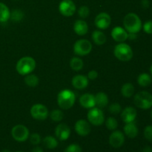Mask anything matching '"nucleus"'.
Instances as JSON below:
<instances>
[{
    "instance_id": "obj_1",
    "label": "nucleus",
    "mask_w": 152,
    "mask_h": 152,
    "mask_svg": "<svg viewBox=\"0 0 152 152\" xmlns=\"http://www.w3.org/2000/svg\"><path fill=\"white\" fill-rule=\"evenodd\" d=\"M123 25L128 33L137 34L141 31L142 27L140 18L134 13H129L124 17Z\"/></svg>"
},
{
    "instance_id": "obj_2",
    "label": "nucleus",
    "mask_w": 152,
    "mask_h": 152,
    "mask_svg": "<svg viewBox=\"0 0 152 152\" xmlns=\"http://www.w3.org/2000/svg\"><path fill=\"white\" fill-rule=\"evenodd\" d=\"M76 101V95L69 89L61 91L57 96L58 105L63 110H68L74 106Z\"/></svg>"
},
{
    "instance_id": "obj_3",
    "label": "nucleus",
    "mask_w": 152,
    "mask_h": 152,
    "mask_svg": "<svg viewBox=\"0 0 152 152\" xmlns=\"http://www.w3.org/2000/svg\"><path fill=\"white\" fill-rule=\"evenodd\" d=\"M36 61L31 56H24L17 62L16 65V71L20 75L25 76L31 74L36 68Z\"/></svg>"
},
{
    "instance_id": "obj_4",
    "label": "nucleus",
    "mask_w": 152,
    "mask_h": 152,
    "mask_svg": "<svg viewBox=\"0 0 152 152\" xmlns=\"http://www.w3.org/2000/svg\"><path fill=\"white\" fill-rule=\"evenodd\" d=\"M114 56L117 59L123 62L130 61L133 57V50L129 45L125 42H121L117 45L114 49Z\"/></svg>"
},
{
    "instance_id": "obj_5",
    "label": "nucleus",
    "mask_w": 152,
    "mask_h": 152,
    "mask_svg": "<svg viewBox=\"0 0 152 152\" xmlns=\"http://www.w3.org/2000/svg\"><path fill=\"white\" fill-rule=\"evenodd\" d=\"M134 102L139 108L149 109L152 107V94L145 91L138 92L134 97Z\"/></svg>"
},
{
    "instance_id": "obj_6",
    "label": "nucleus",
    "mask_w": 152,
    "mask_h": 152,
    "mask_svg": "<svg viewBox=\"0 0 152 152\" xmlns=\"http://www.w3.org/2000/svg\"><path fill=\"white\" fill-rule=\"evenodd\" d=\"M88 120L90 123L95 126H102L105 122V115H104L103 111L99 108H91L87 114Z\"/></svg>"
},
{
    "instance_id": "obj_7",
    "label": "nucleus",
    "mask_w": 152,
    "mask_h": 152,
    "mask_svg": "<svg viewBox=\"0 0 152 152\" xmlns=\"http://www.w3.org/2000/svg\"><path fill=\"white\" fill-rule=\"evenodd\" d=\"M74 53L77 56H86L92 50V44L89 40L86 39H79L74 45Z\"/></svg>"
},
{
    "instance_id": "obj_8",
    "label": "nucleus",
    "mask_w": 152,
    "mask_h": 152,
    "mask_svg": "<svg viewBox=\"0 0 152 152\" xmlns=\"http://www.w3.org/2000/svg\"><path fill=\"white\" fill-rule=\"evenodd\" d=\"M11 135L13 140L19 142H25L29 138L30 132L26 126L23 125H16L11 129Z\"/></svg>"
},
{
    "instance_id": "obj_9",
    "label": "nucleus",
    "mask_w": 152,
    "mask_h": 152,
    "mask_svg": "<svg viewBox=\"0 0 152 152\" xmlns=\"http://www.w3.org/2000/svg\"><path fill=\"white\" fill-rule=\"evenodd\" d=\"M31 115L34 119L37 120H45L48 117V109L43 104L37 103L31 108Z\"/></svg>"
},
{
    "instance_id": "obj_10",
    "label": "nucleus",
    "mask_w": 152,
    "mask_h": 152,
    "mask_svg": "<svg viewBox=\"0 0 152 152\" xmlns=\"http://www.w3.org/2000/svg\"><path fill=\"white\" fill-rule=\"evenodd\" d=\"M59 10L62 15L66 17L72 16L76 12V5L71 0H63L59 3Z\"/></svg>"
},
{
    "instance_id": "obj_11",
    "label": "nucleus",
    "mask_w": 152,
    "mask_h": 152,
    "mask_svg": "<svg viewBox=\"0 0 152 152\" xmlns=\"http://www.w3.org/2000/svg\"><path fill=\"white\" fill-rule=\"evenodd\" d=\"M111 18L108 13L102 12L96 16L94 24L99 30H105L111 25Z\"/></svg>"
},
{
    "instance_id": "obj_12",
    "label": "nucleus",
    "mask_w": 152,
    "mask_h": 152,
    "mask_svg": "<svg viewBox=\"0 0 152 152\" xmlns=\"http://www.w3.org/2000/svg\"><path fill=\"white\" fill-rule=\"evenodd\" d=\"M109 144L114 148H120L125 142V135L121 131L114 130L109 136Z\"/></svg>"
},
{
    "instance_id": "obj_13",
    "label": "nucleus",
    "mask_w": 152,
    "mask_h": 152,
    "mask_svg": "<svg viewBox=\"0 0 152 152\" xmlns=\"http://www.w3.org/2000/svg\"><path fill=\"white\" fill-rule=\"evenodd\" d=\"M75 132L78 135L81 137H86L90 134L91 126L90 123L86 120H79L76 122L74 126Z\"/></svg>"
},
{
    "instance_id": "obj_14",
    "label": "nucleus",
    "mask_w": 152,
    "mask_h": 152,
    "mask_svg": "<svg viewBox=\"0 0 152 152\" xmlns=\"http://www.w3.org/2000/svg\"><path fill=\"white\" fill-rule=\"evenodd\" d=\"M55 135L60 141L67 140L71 135V129L68 125L60 123L55 129Z\"/></svg>"
},
{
    "instance_id": "obj_15",
    "label": "nucleus",
    "mask_w": 152,
    "mask_h": 152,
    "mask_svg": "<svg viewBox=\"0 0 152 152\" xmlns=\"http://www.w3.org/2000/svg\"><path fill=\"white\" fill-rule=\"evenodd\" d=\"M111 37L114 41L117 42H124L128 39V35L129 33L126 31V29L120 26L114 27L111 32Z\"/></svg>"
},
{
    "instance_id": "obj_16",
    "label": "nucleus",
    "mask_w": 152,
    "mask_h": 152,
    "mask_svg": "<svg viewBox=\"0 0 152 152\" xmlns=\"http://www.w3.org/2000/svg\"><path fill=\"white\" fill-rule=\"evenodd\" d=\"M137 116V110L133 107H126L121 111V119L125 123L134 122Z\"/></svg>"
},
{
    "instance_id": "obj_17",
    "label": "nucleus",
    "mask_w": 152,
    "mask_h": 152,
    "mask_svg": "<svg viewBox=\"0 0 152 152\" xmlns=\"http://www.w3.org/2000/svg\"><path fill=\"white\" fill-rule=\"evenodd\" d=\"M71 83L74 88L77 90H83L88 86V79L86 76L78 74L73 77Z\"/></svg>"
},
{
    "instance_id": "obj_18",
    "label": "nucleus",
    "mask_w": 152,
    "mask_h": 152,
    "mask_svg": "<svg viewBox=\"0 0 152 152\" xmlns=\"http://www.w3.org/2000/svg\"><path fill=\"white\" fill-rule=\"evenodd\" d=\"M79 101H80V105L85 108L91 109V108L96 106L94 95L90 93H86L82 95L80 97Z\"/></svg>"
},
{
    "instance_id": "obj_19",
    "label": "nucleus",
    "mask_w": 152,
    "mask_h": 152,
    "mask_svg": "<svg viewBox=\"0 0 152 152\" xmlns=\"http://www.w3.org/2000/svg\"><path fill=\"white\" fill-rule=\"evenodd\" d=\"M74 31L77 35L84 36L88 31V25L86 21L83 19H78L75 21L74 24Z\"/></svg>"
},
{
    "instance_id": "obj_20",
    "label": "nucleus",
    "mask_w": 152,
    "mask_h": 152,
    "mask_svg": "<svg viewBox=\"0 0 152 152\" xmlns=\"http://www.w3.org/2000/svg\"><path fill=\"white\" fill-rule=\"evenodd\" d=\"M123 131H124V134L129 138H135L138 135V128L137 125L135 124L134 122L132 123H126L124 128H123Z\"/></svg>"
},
{
    "instance_id": "obj_21",
    "label": "nucleus",
    "mask_w": 152,
    "mask_h": 152,
    "mask_svg": "<svg viewBox=\"0 0 152 152\" xmlns=\"http://www.w3.org/2000/svg\"><path fill=\"white\" fill-rule=\"evenodd\" d=\"M95 104L99 108H103L108 104V97L104 92H99L94 96Z\"/></svg>"
},
{
    "instance_id": "obj_22",
    "label": "nucleus",
    "mask_w": 152,
    "mask_h": 152,
    "mask_svg": "<svg viewBox=\"0 0 152 152\" xmlns=\"http://www.w3.org/2000/svg\"><path fill=\"white\" fill-rule=\"evenodd\" d=\"M92 40L97 45H102L106 42V36L105 35L102 31H99V30H96L92 33L91 35Z\"/></svg>"
},
{
    "instance_id": "obj_23",
    "label": "nucleus",
    "mask_w": 152,
    "mask_h": 152,
    "mask_svg": "<svg viewBox=\"0 0 152 152\" xmlns=\"http://www.w3.org/2000/svg\"><path fill=\"white\" fill-rule=\"evenodd\" d=\"M151 77L147 73L140 74L137 77V83L141 87H148L151 84Z\"/></svg>"
},
{
    "instance_id": "obj_24",
    "label": "nucleus",
    "mask_w": 152,
    "mask_h": 152,
    "mask_svg": "<svg viewBox=\"0 0 152 152\" xmlns=\"http://www.w3.org/2000/svg\"><path fill=\"white\" fill-rule=\"evenodd\" d=\"M10 11L5 4L0 2V22H6L10 19Z\"/></svg>"
},
{
    "instance_id": "obj_25",
    "label": "nucleus",
    "mask_w": 152,
    "mask_h": 152,
    "mask_svg": "<svg viewBox=\"0 0 152 152\" xmlns=\"http://www.w3.org/2000/svg\"><path fill=\"white\" fill-rule=\"evenodd\" d=\"M134 86L130 83H125L121 88L122 95L126 98H129L133 96L134 94Z\"/></svg>"
},
{
    "instance_id": "obj_26",
    "label": "nucleus",
    "mask_w": 152,
    "mask_h": 152,
    "mask_svg": "<svg viewBox=\"0 0 152 152\" xmlns=\"http://www.w3.org/2000/svg\"><path fill=\"white\" fill-rule=\"evenodd\" d=\"M83 66H84V62H83V60L81 58L77 57V56H74V57L71 58V61H70V67H71L73 71H81L83 69Z\"/></svg>"
},
{
    "instance_id": "obj_27",
    "label": "nucleus",
    "mask_w": 152,
    "mask_h": 152,
    "mask_svg": "<svg viewBox=\"0 0 152 152\" xmlns=\"http://www.w3.org/2000/svg\"><path fill=\"white\" fill-rule=\"evenodd\" d=\"M25 83L28 86L31 88L37 87L39 83V79L35 74H27L25 77Z\"/></svg>"
},
{
    "instance_id": "obj_28",
    "label": "nucleus",
    "mask_w": 152,
    "mask_h": 152,
    "mask_svg": "<svg viewBox=\"0 0 152 152\" xmlns=\"http://www.w3.org/2000/svg\"><path fill=\"white\" fill-rule=\"evenodd\" d=\"M43 145L48 149H54L58 146V141L52 136H46L42 140Z\"/></svg>"
},
{
    "instance_id": "obj_29",
    "label": "nucleus",
    "mask_w": 152,
    "mask_h": 152,
    "mask_svg": "<svg viewBox=\"0 0 152 152\" xmlns=\"http://www.w3.org/2000/svg\"><path fill=\"white\" fill-rule=\"evenodd\" d=\"M24 18V13L19 9H15L10 12V19L13 22H19Z\"/></svg>"
},
{
    "instance_id": "obj_30",
    "label": "nucleus",
    "mask_w": 152,
    "mask_h": 152,
    "mask_svg": "<svg viewBox=\"0 0 152 152\" xmlns=\"http://www.w3.org/2000/svg\"><path fill=\"white\" fill-rule=\"evenodd\" d=\"M50 117L53 121L60 122L64 118V113L59 109H54L50 113Z\"/></svg>"
},
{
    "instance_id": "obj_31",
    "label": "nucleus",
    "mask_w": 152,
    "mask_h": 152,
    "mask_svg": "<svg viewBox=\"0 0 152 152\" xmlns=\"http://www.w3.org/2000/svg\"><path fill=\"white\" fill-rule=\"evenodd\" d=\"M105 126L110 131H114L118 127V122L114 117H108L105 120Z\"/></svg>"
},
{
    "instance_id": "obj_32",
    "label": "nucleus",
    "mask_w": 152,
    "mask_h": 152,
    "mask_svg": "<svg viewBox=\"0 0 152 152\" xmlns=\"http://www.w3.org/2000/svg\"><path fill=\"white\" fill-rule=\"evenodd\" d=\"M110 113L113 114H118L120 113H121L122 111V107L117 102H114V103L111 104L109 105V108H108Z\"/></svg>"
},
{
    "instance_id": "obj_33",
    "label": "nucleus",
    "mask_w": 152,
    "mask_h": 152,
    "mask_svg": "<svg viewBox=\"0 0 152 152\" xmlns=\"http://www.w3.org/2000/svg\"><path fill=\"white\" fill-rule=\"evenodd\" d=\"M89 13H90V10L86 5L82 6L78 10V15L82 19H86L89 16Z\"/></svg>"
},
{
    "instance_id": "obj_34",
    "label": "nucleus",
    "mask_w": 152,
    "mask_h": 152,
    "mask_svg": "<svg viewBox=\"0 0 152 152\" xmlns=\"http://www.w3.org/2000/svg\"><path fill=\"white\" fill-rule=\"evenodd\" d=\"M29 140L31 143L35 145H39L42 141L41 136H40L38 133H33L32 134L30 135Z\"/></svg>"
},
{
    "instance_id": "obj_35",
    "label": "nucleus",
    "mask_w": 152,
    "mask_h": 152,
    "mask_svg": "<svg viewBox=\"0 0 152 152\" xmlns=\"http://www.w3.org/2000/svg\"><path fill=\"white\" fill-rule=\"evenodd\" d=\"M81 146L77 143H72L71 145H68L66 148L65 149L64 152H82Z\"/></svg>"
},
{
    "instance_id": "obj_36",
    "label": "nucleus",
    "mask_w": 152,
    "mask_h": 152,
    "mask_svg": "<svg viewBox=\"0 0 152 152\" xmlns=\"http://www.w3.org/2000/svg\"><path fill=\"white\" fill-rule=\"evenodd\" d=\"M144 137L149 142H152V126H147L144 129Z\"/></svg>"
},
{
    "instance_id": "obj_37",
    "label": "nucleus",
    "mask_w": 152,
    "mask_h": 152,
    "mask_svg": "<svg viewBox=\"0 0 152 152\" xmlns=\"http://www.w3.org/2000/svg\"><path fill=\"white\" fill-rule=\"evenodd\" d=\"M142 28L147 34H152V20H148L143 24Z\"/></svg>"
},
{
    "instance_id": "obj_38",
    "label": "nucleus",
    "mask_w": 152,
    "mask_h": 152,
    "mask_svg": "<svg viewBox=\"0 0 152 152\" xmlns=\"http://www.w3.org/2000/svg\"><path fill=\"white\" fill-rule=\"evenodd\" d=\"M98 72L96 71H95V70H92V71H89L88 74V79H89V80H96V78L98 77Z\"/></svg>"
},
{
    "instance_id": "obj_39",
    "label": "nucleus",
    "mask_w": 152,
    "mask_h": 152,
    "mask_svg": "<svg viewBox=\"0 0 152 152\" xmlns=\"http://www.w3.org/2000/svg\"><path fill=\"white\" fill-rule=\"evenodd\" d=\"M141 4H142L143 8H148L150 6V2L148 0H142V1H141Z\"/></svg>"
},
{
    "instance_id": "obj_40",
    "label": "nucleus",
    "mask_w": 152,
    "mask_h": 152,
    "mask_svg": "<svg viewBox=\"0 0 152 152\" xmlns=\"http://www.w3.org/2000/svg\"><path fill=\"white\" fill-rule=\"evenodd\" d=\"M137 38V34H134V33H129V35H128V39L131 40H134Z\"/></svg>"
},
{
    "instance_id": "obj_41",
    "label": "nucleus",
    "mask_w": 152,
    "mask_h": 152,
    "mask_svg": "<svg viewBox=\"0 0 152 152\" xmlns=\"http://www.w3.org/2000/svg\"><path fill=\"white\" fill-rule=\"evenodd\" d=\"M32 152H44V151H43V149L41 148V147L37 146L35 147V148H33Z\"/></svg>"
},
{
    "instance_id": "obj_42",
    "label": "nucleus",
    "mask_w": 152,
    "mask_h": 152,
    "mask_svg": "<svg viewBox=\"0 0 152 152\" xmlns=\"http://www.w3.org/2000/svg\"><path fill=\"white\" fill-rule=\"evenodd\" d=\"M142 152H152V148L150 146H145L142 149Z\"/></svg>"
},
{
    "instance_id": "obj_43",
    "label": "nucleus",
    "mask_w": 152,
    "mask_h": 152,
    "mask_svg": "<svg viewBox=\"0 0 152 152\" xmlns=\"http://www.w3.org/2000/svg\"><path fill=\"white\" fill-rule=\"evenodd\" d=\"M1 152H11V151H10V150H8V149H3Z\"/></svg>"
},
{
    "instance_id": "obj_44",
    "label": "nucleus",
    "mask_w": 152,
    "mask_h": 152,
    "mask_svg": "<svg viewBox=\"0 0 152 152\" xmlns=\"http://www.w3.org/2000/svg\"><path fill=\"white\" fill-rule=\"evenodd\" d=\"M150 72H151V75H152V64H151V67H150Z\"/></svg>"
},
{
    "instance_id": "obj_45",
    "label": "nucleus",
    "mask_w": 152,
    "mask_h": 152,
    "mask_svg": "<svg viewBox=\"0 0 152 152\" xmlns=\"http://www.w3.org/2000/svg\"><path fill=\"white\" fill-rule=\"evenodd\" d=\"M151 119H152V109H151Z\"/></svg>"
},
{
    "instance_id": "obj_46",
    "label": "nucleus",
    "mask_w": 152,
    "mask_h": 152,
    "mask_svg": "<svg viewBox=\"0 0 152 152\" xmlns=\"http://www.w3.org/2000/svg\"><path fill=\"white\" fill-rule=\"evenodd\" d=\"M16 152H23V151H16Z\"/></svg>"
},
{
    "instance_id": "obj_47",
    "label": "nucleus",
    "mask_w": 152,
    "mask_h": 152,
    "mask_svg": "<svg viewBox=\"0 0 152 152\" xmlns=\"http://www.w3.org/2000/svg\"><path fill=\"white\" fill-rule=\"evenodd\" d=\"M14 1H16V0H14Z\"/></svg>"
}]
</instances>
